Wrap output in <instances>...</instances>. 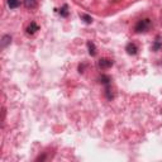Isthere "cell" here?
<instances>
[{
  "label": "cell",
  "mask_w": 162,
  "mask_h": 162,
  "mask_svg": "<svg viewBox=\"0 0 162 162\" xmlns=\"http://www.w3.org/2000/svg\"><path fill=\"white\" fill-rule=\"evenodd\" d=\"M162 48V37L161 36H157L156 39H155V42H153V46H152V51L157 52Z\"/></svg>",
  "instance_id": "obj_5"
},
{
  "label": "cell",
  "mask_w": 162,
  "mask_h": 162,
  "mask_svg": "<svg viewBox=\"0 0 162 162\" xmlns=\"http://www.w3.org/2000/svg\"><path fill=\"white\" fill-rule=\"evenodd\" d=\"M19 5H20L19 0H8V7H9L10 9H17Z\"/></svg>",
  "instance_id": "obj_12"
},
{
  "label": "cell",
  "mask_w": 162,
  "mask_h": 162,
  "mask_svg": "<svg viewBox=\"0 0 162 162\" xmlns=\"http://www.w3.org/2000/svg\"><path fill=\"white\" fill-rule=\"evenodd\" d=\"M126 51H127V53H128L129 56H134V55H137V52H138V47H137L134 43L129 42V43L126 46Z\"/></svg>",
  "instance_id": "obj_4"
},
{
  "label": "cell",
  "mask_w": 162,
  "mask_h": 162,
  "mask_svg": "<svg viewBox=\"0 0 162 162\" xmlns=\"http://www.w3.org/2000/svg\"><path fill=\"white\" fill-rule=\"evenodd\" d=\"M99 83L103 84V85H105V86H108V85H110V83H112V79H110L108 75H101V76L99 77Z\"/></svg>",
  "instance_id": "obj_8"
},
{
  "label": "cell",
  "mask_w": 162,
  "mask_h": 162,
  "mask_svg": "<svg viewBox=\"0 0 162 162\" xmlns=\"http://www.w3.org/2000/svg\"><path fill=\"white\" fill-rule=\"evenodd\" d=\"M58 13H60V15H61V17H64V18H67V17H69V14H70L67 4H65V5L62 7V8H61V9L58 10Z\"/></svg>",
  "instance_id": "obj_11"
},
{
  "label": "cell",
  "mask_w": 162,
  "mask_h": 162,
  "mask_svg": "<svg viewBox=\"0 0 162 162\" xmlns=\"http://www.w3.org/2000/svg\"><path fill=\"white\" fill-rule=\"evenodd\" d=\"M46 160V156L45 155H42V156H38L37 158H36V161H45Z\"/></svg>",
  "instance_id": "obj_15"
},
{
  "label": "cell",
  "mask_w": 162,
  "mask_h": 162,
  "mask_svg": "<svg viewBox=\"0 0 162 162\" xmlns=\"http://www.w3.org/2000/svg\"><path fill=\"white\" fill-rule=\"evenodd\" d=\"M26 31H27V34H31V36H32V34H34L37 31H39V27H38V24H37L36 22H32V23L27 27Z\"/></svg>",
  "instance_id": "obj_6"
},
{
  "label": "cell",
  "mask_w": 162,
  "mask_h": 162,
  "mask_svg": "<svg viewBox=\"0 0 162 162\" xmlns=\"http://www.w3.org/2000/svg\"><path fill=\"white\" fill-rule=\"evenodd\" d=\"M10 43H12V36L4 34V36L2 37V40H0V48L4 50V48H7V46H9Z\"/></svg>",
  "instance_id": "obj_3"
},
{
  "label": "cell",
  "mask_w": 162,
  "mask_h": 162,
  "mask_svg": "<svg viewBox=\"0 0 162 162\" xmlns=\"http://www.w3.org/2000/svg\"><path fill=\"white\" fill-rule=\"evenodd\" d=\"M113 61L109 60V58H100L99 62H98V66L101 69V70H107V69H110L113 66Z\"/></svg>",
  "instance_id": "obj_2"
},
{
  "label": "cell",
  "mask_w": 162,
  "mask_h": 162,
  "mask_svg": "<svg viewBox=\"0 0 162 162\" xmlns=\"http://www.w3.org/2000/svg\"><path fill=\"white\" fill-rule=\"evenodd\" d=\"M105 96H107V99H108V100L114 99V94H113V93H112V90H110V85L105 86Z\"/></svg>",
  "instance_id": "obj_13"
},
{
  "label": "cell",
  "mask_w": 162,
  "mask_h": 162,
  "mask_svg": "<svg viewBox=\"0 0 162 162\" xmlns=\"http://www.w3.org/2000/svg\"><path fill=\"white\" fill-rule=\"evenodd\" d=\"M80 18L85 24H91L93 23V17L89 15V14H80Z\"/></svg>",
  "instance_id": "obj_10"
},
{
  "label": "cell",
  "mask_w": 162,
  "mask_h": 162,
  "mask_svg": "<svg viewBox=\"0 0 162 162\" xmlns=\"http://www.w3.org/2000/svg\"><path fill=\"white\" fill-rule=\"evenodd\" d=\"M152 26V22L150 18H146V19H142V20H138L137 24L134 26V32L136 33H143V32H147Z\"/></svg>",
  "instance_id": "obj_1"
},
{
  "label": "cell",
  "mask_w": 162,
  "mask_h": 162,
  "mask_svg": "<svg viewBox=\"0 0 162 162\" xmlns=\"http://www.w3.org/2000/svg\"><path fill=\"white\" fill-rule=\"evenodd\" d=\"M85 66H86L85 64H83V65H80V66H79V72H80V74H84V70H85Z\"/></svg>",
  "instance_id": "obj_14"
},
{
  "label": "cell",
  "mask_w": 162,
  "mask_h": 162,
  "mask_svg": "<svg viewBox=\"0 0 162 162\" xmlns=\"http://www.w3.org/2000/svg\"><path fill=\"white\" fill-rule=\"evenodd\" d=\"M88 50H89V55L91 57H94L96 55V47H95V43L91 42V40H89L88 42Z\"/></svg>",
  "instance_id": "obj_9"
},
{
  "label": "cell",
  "mask_w": 162,
  "mask_h": 162,
  "mask_svg": "<svg viewBox=\"0 0 162 162\" xmlns=\"http://www.w3.org/2000/svg\"><path fill=\"white\" fill-rule=\"evenodd\" d=\"M23 3H24V7H26L27 9H36L37 5H38L37 0H24Z\"/></svg>",
  "instance_id": "obj_7"
}]
</instances>
